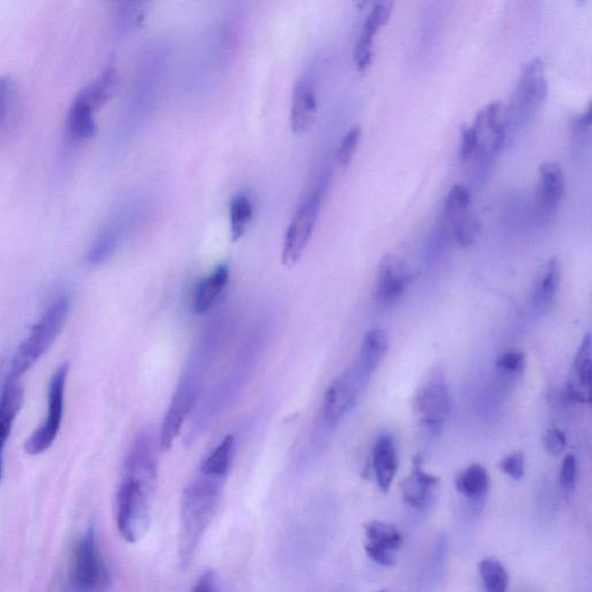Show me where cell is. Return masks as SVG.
<instances>
[{
    "label": "cell",
    "mask_w": 592,
    "mask_h": 592,
    "mask_svg": "<svg viewBox=\"0 0 592 592\" xmlns=\"http://www.w3.org/2000/svg\"><path fill=\"white\" fill-rule=\"evenodd\" d=\"M225 479L199 475L185 488L180 513L179 555L183 567L191 564L218 512Z\"/></svg>",
    "instance_id": "1"
},
{
    "label": "cell",
    "mask_w": 592,
    "mask_h": 592,
    "mask_svg": "<svg viewBox=\"0 0 592 592\" xmlns=\"http://www.w3.org/2000/svg\"><path fill=\"white\" fill-rule=\"evenodd\" d=\"M157 483L123 475L116 494V523L118 532L130 544L138 543L150 528Z\"/></svg>",
    "instance_id": "2"
},
{
    "label": "cell",
    "mask_w": 592,
    "mask_h": 592,
    "mask_svg": "<svg viewBox=\"0 0 592 592\" xmlns=\"http://www.w3.org/2000/svg\"><path fill=\"white\" fill-rule=\"evenodd\" d=\"M71 308L69 295H63L57 299L46 314L37 322L29 336L18 347L14 354L9 376L14 379H21V376L28 372L42 355L49 350L55 340L62 332L66 318Z\"/></svg>",
    "instance_id": "3"
},
{
    "label": "cell",
    "mask_w": 592,
    "mask_h": 592,
    "mask_svg": "<svg viewBox=\"0 0 592 592\" xmlns=\"http://www.w3.org/2000/svg\"><path fill=\"white\" fill-rule=\"evenodd\" d=\"M110 587V573L90 525L74 549L64 592H106Z\"/></svg>",
    "instance_id": "4"
},
{
    "label": "cell",
    "mask_w": 592,
    "mask_h": 592,
    "mask_svg": "<svg viewBox=\"0 0 592 592\" xmlns=\"http://www.w3.org/2000/svg\"><path fill=\"white\" fill-rule=\"evenodd\" d=\"M365 387L366 384L361 381L352 366L331 382L324 394L315 429V442L321 443L323 438L337 427L340 420L353 409L360 392Z\"/></svg>",
    "instance_id": "5"
},
{
    "label": "cell",
    "mask_w": 592,
    "mask_h": 592,
    "mask_svg": "<svg viewBox=\"0 0 592 592\" xmlns=\"http://www.w3.org/2000/svg\"><path fill=\"white\" fill-rule=\"evenodd\" d=\"M414 411L428 432L441 433L451 413L450 392L441 366L434 367L421 383L414 398Z\"/></svg>",
    "instance_id": "6"
},
{
    "label": "cell",
    "mask_w": 592,
    "mask_h": 592,
    "mask_svg": "<svg viewBox=\"0 0 592 592\" xmlns=\"http://www.w3.org/2000/svg\"><path fill=\"white\" fill-rule=\"evenodd\" d=\"M203 376L188 370L182 376L177 386L172 402L168 406L160 431V448L169 450L182 431L185 420L188 419L197 403L201 392Z\"/></svg>",
    "instance_id": "7"
},
{
    "label": "cell",
    "mask_w": 592,
    "mask_h": 592,
    "mask_svg": "<svg viewBox=\"0 0 592 592\" xmlns=\"http://www.w3.org/2000/svg\"><path fill=\"white\" fill-rule=\"evenodd\" d=\"M547 96V80L542 59H532L522 72L518 83L512 108L507 111V128L510 123L528 121L543 106Z\"/></svg>",
    "instance_id": "8"
},
{
    "label": "cell",
    "mask_w": 592,
    "mask_h": 592,
    "mask_svg": "<svg viewBox=\"0 0 592 592\" xmlns=\"http://www.w3.org/2000/svg\"><path fill=\"white\" fill-rule=\"evenodd\" d=\"M69 364H64L56 369L49 384V407L48 417L40 428L32 434L25 443V450L28 455L36 456L47 451L57 439L61 429L64 413V397L66 379L69 374Z\"/></svg>",
    "instance_id": "9"
},
{
    "label": "cell",
    "mask_w": 592,
    "mask_h": 592,
    "mask_svg": "<svg viewBox=\"0 0 592 592\" xmlns=\"http://www.w3.org/2000/svg\"><path fill=\"white\" fill-rule=\"evenodd\" d=\"M322 195L320 190L313 192L296 211L288 226L281 253V262L292 266L300 261L314 233L318 216H320Z\"/></svg>",
    "instance_id": "10"
},
{
    "label": "cell",
    "mask_w": 592,
    "mask_h": 592,
    "mask_svg": "<svg viewBox=\"0 0 592 592\" xmlns=\"http://www.w3.org/2000/svg\"><path fill=\"white\" fill-rule=\"evenodd\" d=\"M410 273L402 258L387 255L377 270L375 299L382 306H394L401 300L409 285Z\"/></svg>",
    "instance_id": "11"
},
{
    "label": "cell",
    "mask_w": 592,
    "mask_h": 592,
    "mask_svg": "<svg viewBox=\"0 0 592 592\" xmlns=\"http://www.w3.org/2000/svg\"><path fill=\"white\" fill-rule=\"evenodd\" d=\"M365 550L370 559L381 566H392L402 549L404 538L395 525L370 521L365 525Z\"/></svg>",
    "instance_id": "12"
},
{
    "label": "cell",
    "mask_w": 592,
    "mask_h": 592,
    "mask_svg": "<svg viewBox=\"0 0 592 592\" xmlns=\"http://www.w3.org/2000/svg\"><path fill=\"white\" fill-rule=\"evenodd\" d=\"M25 389L20 379L7 376L2 395H0V479L3 471V450L12 431L22 404H24Z\"/></svg>",
    "instance_id": "13"
},
{
    "label": "cell",
    "mask_w": 592,
    "mask_h": 592,
    "mask_svg": "<svg viewBox=\"0 0 592 592\" xmlns=\"http://www.w3.org/2000/svg\"><path fill=\"white\" fill-rule=\"evenodd\" d=\"M389 349L387 333L381 329L369 330L362 340L358 359L352 366L362 382L368 383L370 377L380 367Z\"/></svg>",
    "instance_id": "14"
},
{
    "label": "cell",
    "mask_w": 592,
    "mask_h": 592,
    "mask_svg": "<svg viewBox=\"0 0 592 592\" xmlns=\"http://www.w3.org/2000/svg\"><path fill=\"white\" fill-rule=\"evenodd\" d=\"M561 263L558 257H552L537 273L531 291L532 306L539 313H546L554 305L560 290Z\"/></svg>",
    "instance_id": "15"
},
{
    "label": "cell",
    "mask_w": 592,
    "mask_h": 592,
    "mask_svg": "<svg viewBox=\"0 0 592 592\" xmlns=\"http://www.w3.org/2000/svg\"><path fill=\"white\" fill-rule=\"evenodd\" d=\"M372 465L377 486L383 493L389 492L398 471V455L394 439L389 434L377 436Z\"/></svg>",
    "instance_id": "16"
},
{
    "label": "cell",
    "mask_w": 592,
    "mask_h": 592,
    "mask_svg": "<svg viewBox=\"0 0 592 592\" xmlns=\"http://www.w3.org/2000/svg\"><path fill=\"white\" fill-rule=\"evenodd\" d=\"M591 374V336L587 335L582 340L573 360L571 380L567 387L569 401L590 402Z\"/></svg>",
    "instance_id": "17"
},
{
    "label": "cell",
    "mask_w": 592,
    "mask_h": 592,
    "mask_svg": "<svg viewBox=\"0 0 592 592\" xmlns=\"http://www.w3.org/2000/svg\"><path fill=\"white\" fill-rule=\"evenodd\" d=\"M317 117V99L314 87L306 79L295 85L291 103V128L302 135L312 130Z\"/></svg>",
    "instance_id": "18"
},
{
    "label": "cell",
    "mask_w": 592,
    "mask_h": 592,
    "mask_svg": "<svg viewBox=\"0 0 592 592\" xmlns=\"http://www.w3.org/2000/svg\"><path fill=\"white\" fill-rule=\"evenodd\" d=\"M539 210L546 218H551L557 212L565 194L564 174L559 165L545 162L539 168Z\"/></svg>",
    "instance_id": "19"
},
{
    "label": "cell",
    "mask_w": 592,
    "mask_h": 592,
    "mask_svg": "<svg viewBox=\"0 0 592 592\" xmlns=\"http://www.w3.org/2000/svg\"><path fill=\"white\" fill-rule=\"evenodd\" d=\"M439 483L438 477L424 471L421 458L414 457L410 476L401 485L403 500L413 508L425 507Z\"/></svg>",
    "instance_id": "20"
},
{
    "label": "cell",
    "mask_w": 592,
    "mask_h": 592,
    "mask_svg": "<svg viewBox=\"0 0 592 592\" xmlns=\"http://www.w3.org/2000/svg\"><path fill=\"white\" fill-rule=\"evenodd\" d=\"M228 279V265L222 264L199 283L194 298V310L197 314H205L216 305Z\"/></svg>",
    "instance_id": "21"
},
{
    "label": "cell",
    "mask_w": 592,
    "mask_h": 592,
    "mask_svg": "<svg viewBox=\"0 0 592 592\" xmlns=\"http://www.w3.org/2000/svg\"><path fill=\"white\" fill-rule=\"evenodd\" d=\"M95 111L88 103L77 94L74 98L68 115V130L70 136L76 139L92 138L98 125L95 121Z\"/></svg>",
    "instance_id": "22"
},
{
    "label": "cell",
    "mask_w": 592,
    "mask_h": 592,
    "mask_svg": "<svg viewBox=\"0 0 592 592\" xmlns=\"http://www.w3.org/2000/svg\"><path fill=\"white\" fill-rule=\"evenodd\" d=\"M118 85H120V77H118L117 71L115 69H108L103 71L98 79H95L92 84L86 86L78 94L96 113V111L105 106L113 98L117 92Z\"/></svg>",
    "instance_id": "23"
},
{
    "label": "cell",
    "mask_w": 592,
    "mask_h": 592,
    "mask_svg": "<svg viewBox=\"0 0 592 592\" xmlns=\"http://www.w3.org/2000/svg\"><path fill=\"white\" fill-rule=\"evenodd\" d=\"M455 484L465 498L479 500L490 490V476L483 465L472 464L457 476Z\"/></svg>",
    "instance_id": "24"
},
{
    "label": "cell",
    "mask_w": 592,
    "mask_h": 592,
    "mask_svg": "<svg viewBox=\"0 0 592 592\" xmlns=\"http://www.w3.org/2000/svg\"><path fill=\"white\" fill-rule=\"evenodd\" d=\"M234 450L235 440L232 435H228L206 458L199 472L203 475L226 479L233 462Z\"/></svg>",
    "instance_id": "25"
},
{
    "label": "cell",
    "mask_w": 592,
    "mask_h": 592,
    "mask_svg": "<svg viewBox=\"0 0 592 592\" xmlns=\"http://www.w3.org/2000/svg\"><path fill=\"white\" fill-rule=\"evenodd\" d=\"M253 216V204H251L249 197L244 194L235 195L232 198L231 207H229L233 242L241 240L244 234L247 233Z\"/></svg>",
    "instance_id": "26"
},
{
    "label": "cell",
    "mask_w": 592,
    "mask_h": 592,
    "mask_svg": "<svg viewBox=\"0 0 592 592\" xmlns=\"http://www.w3.org/2000/svg\"><path fill=\"white\" fill-rule=\"evenodd\" d=\"M478 571L486 592H507L509 577L500 561L484 559L479 562Z\"/></svg>",
    "instance_id": "27"
},
{
    "label": "cell",
    "mask_w": 592,
    "mask_h": 592,
    "mask_svg": "<svg viewBox=\"0 0 592 592\" xmlns=\"http://www.w3.org/2000/svg\"><path fill=\"white\" fill-rule=\"evenodd\" d=\"M118 239H120V236H118L115 229H107V231L102 232L92 244L90 251H88L87 262L91 265L106 262L116 250Z\"/></svg>",
    "instance_id": "28"
},
{
    "label": "cell",
    "mask_w": 592,
    "mask_h": 592,
    "mask_svg": "<svg viewBox=\"0 0 592 592\" xmlns=\"http://www.w3.org/2000/svg\"><path fill=\"white\" fill-rule=\"evenodd\" d=\"M480 231V221L476 217L471 216V214L465 213L455 220V239L462 248L471 247L477 241Z\"/></svg>",
    "instance_id": "29"
},
{
    "label": "cell",
    "mask_w": 592,
    "mask_h": 592,
    "mask_svg": "<svg viewBox=\"0 0 592 592\" xmlns=\"http://www.w3.org/2000/svg\"><path fill=\"white\" fill-rule=\"evenodd\" d=\"M471 202V194L468 188L462 184H455L448 192L446 199V205H444V211L447 216L454 218H460L465 214L466 210Z\"/></svg>",
    "instance_id": "30"
},
{
    "label": "cell",
    "mask_w": 592,
    "mask_h": 592,
    "mask_svg": "<svg viewBox=\"0 0 592 592\" xmlns=\"http://www.w3.org/2000/svg\"><path fill=\"white\" fill-rule=\"evenodd\" d=\"M394 6L395 4L392 2L376 3L370 10L361 33L374 37L379 29L389 21Z\"/></svg>",
    "instance_id": "31"
},
{
    "label": "cell",
    "mask_w": 592,
    "mask_h": 592,
    "mask_svg": "<svg viewBox=\"0 0 592 592\" xmlns=\"http://www.w3.org/2000/svg\"><path fill=\"white\" fill-rule=\"evenodd\" d=\"M525 366H527V357L525 354L518 351H509L499 355L495 361V367L499 374L517 377L524 373Z\"/></svg>",
    "instance_id": "32"
},
{
    "label": "cell",
    "mask_w": 592,
    "mask_h": 592,
    "mask_svg": "<svg viewBox=\"0 0 592 592\" xmlns=\"http://www.w3.org/2000/svg\"><path fill=\"white\" fill-rule=\"evenodd\" d=\"M361 139V128L353 127L346 133L338 147L337 159L340 166L347 167L351 164Z\"/></svg>",
    "instance_id": "33"
},
{
    "label": "cell",
    "mask_w": 592,
    "mask_h": 592,
    "mask_svg": "<svg viewBox=\"0 0 592 592\" xmlns=\"http://www.w3.org/2000/svg\"><path fill=\"white\" fill-rule=\"evenodd\" d=\"M373 43L374 37L360 33L354 49V64L359 72H365L373 62Z\"/></svg>",
    "instance_id": "34"
},
{
    "label": "cell",
    "mask_w": 592,
    "mask_h": 592,
    "mask_svg": "<svg viewBox=\"0 0 592 592\" xmlns=\"http://www.w3.org/2000/svg\"><path fill=\"white\" fill-rule=\"evenodd\" d=\"M577 476H579V464L576 457L569 454L564 458L560 468V486L566 494H572L575 491Z\"/></svg>",
    "instance_id": "35"
},
{
    "label": "cell",
    "mask_w": 592,
    "mask_h": 592,
    "mask_svg": "<svg viewBox=\"0 0 592 592\" xmlns=\"http://www.w3.org/2000/svg\"><path fill=\"white\" fill-rule=\"evenodd\" d=\"M499 468L506 476L514 480L523 479L525 475V455L522 451H515V453L502 458Z\"/></svg>",
    "instance_id": "36"
},
{
    "label": "cell",
    "mask_w": 592,
    "mask_h": 592,
    "mask_svg": "<svg viewBox=\"0 0 592 592\" xmlns=\"http://www.w3.org/2000/svg\"><path fill=\"white\" fill-rule=\"evenodd\" d=\"M478 147L477 131L473 127H464L461 133L460 151L458 157L462 164L470 161L475 155Z\"/></svg>",
    "instance_id": "37"
},
{
    "label": "cell",
    "mask_w": 592,
    "mask_h": 592,
    "mask_svg": "<svg viewBox=\"0 0 592 592\" xmlns=\"http://www.w3.org/2000/svg\"><path fill=\"white\" fill-rule=\"evenodd\" d=\"M544 448L553 457H557L564 453L567 446L566 435L560 431L559 428L547 429L544 439Z\"/></svg>",
    "instance_id": "38"
},
{
    "label": "cell",
    "mask_w": 592,
    "mask_h": 592,
    "mask_svg": "<svg viewBox=\"0 0 592 592\" xmlns=\"http://www.w3.org/2000/svg\"><path fill=\"white\" fill-rule=\"evenodd\" d=\"M12 95V79L9 76L0 77V127L4 124L9 113Z\"/></svg>",
    "instance_id": "39"
},
{
    "label": "cell",
    "mask_w": 592,
    "mask_h": 592,
    "mask_svg": "<svg viewBox=\"0 0 592 592\" xmlns=\"http://www.w3.org/2000/svg\"><path fill=\"white\" fill-rule=\"evenodd\" d=\"M191 592H218L216 575L212 572L204 573Z\"/></svg>",
    "instance_id": "40"
}]
</instances>
